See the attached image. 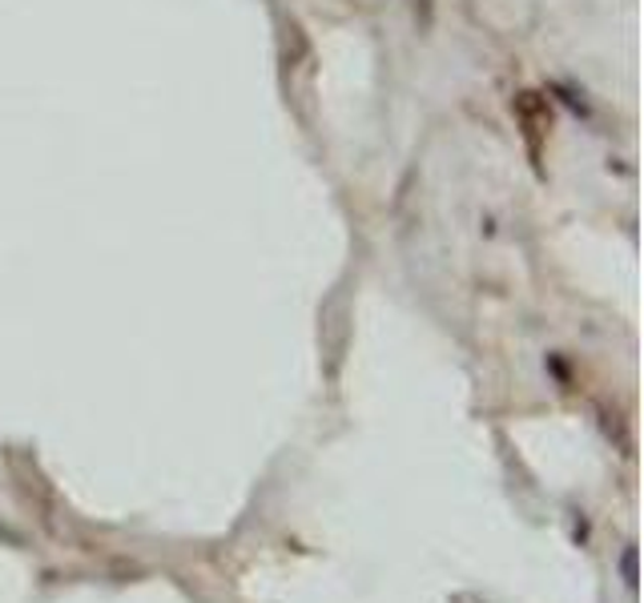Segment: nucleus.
I'll list each match as a JSON object with an SVG mask.
<instances>
[{"mask_svg":"<svg viewBox=\"0 0 644 603\" xmlns=\"http://www.w3.org/2000/svg\"><path fill=\"white\" fill-rule=\"evenodd\" d=\"M620 579H624V588H636L641 583V576H636V547H624L620 551Z\"/></svg>","mask_w":644,"mask_h":603,"instance_id":"obj_1","label":"nucleus"}]
</instances>
